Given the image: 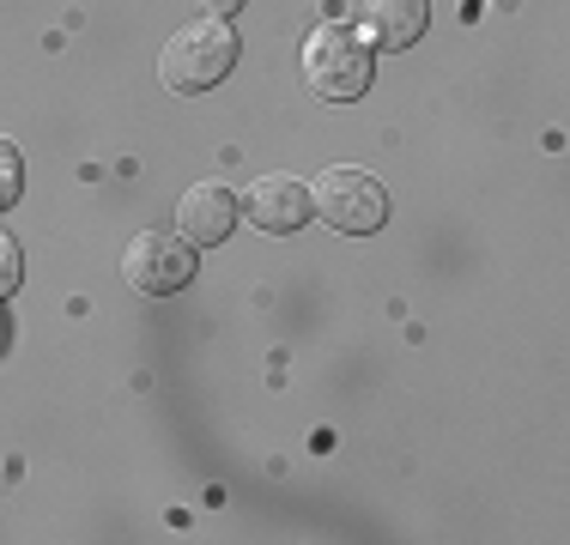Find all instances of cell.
Masks as SVG:
<instances>
[{"label":"cell","instance_id":"5","mask_svg":"<svg viewBox=\"0 0 570 545\" xmlns=\"http://www.w3.org/2000/svg\"><path fill=\"white\" fill-rule=\"evenodd\" d=\"M243 218V200L230 195L219 182H195L183 200H176V230H183L195 249H213V242H225L230 230H237Z\"/></svg>","mask_w":570,"mask_h":545},{"label":"cell","instance_id":"7","mask_svg":"<svg viewBox=\"0 0 570 545\" xmlns=\"http://www.w3.org/2000/svg\"><path fill=\"white\" fill-rule=\"evenodd\" d=\"M358 19L376 49H413L431 24V0H364Z\"/></svg>","mask_w":570,"mask_h":545},{"label":"cell","instance_id":"6","mask_svg":"<svg viewBox=\"0 0 570 545\" xmlns=\"http://www.w3.org/2000/svg\"><path fill=\"white\" fill-rule=\"evenodd\" d=\"M243 212H249V225L285 237V230H297L316 207H309V182H297V176H262V182H249V195H243Z\"/></svg>","mask_w":570,"mask_h":545},{"label":"cell","instance_id":"2","mask_svg":"<svg viewBox=\"0 0 570 545\" xmlns=\"http://www.w3.org/2000/svg\"><path fill=\"white\" fill-rule=\"evenodd\" d=\"M304 86L322 103H352L371 91V49L358 43V31H346L341 19L316 24L304 37Z\"/></svg>","mask_w":570,"mask_h":545},{"label":"cell","instance_id":"10","mask_svg":"<svg viewBox=\"0 0 570 545\" xmlns=\"http://www.w3.org/2000/svg\"><path fill=\"white\" fill-rule=\"evenodd\" d=\"M195 7H200V12H207V19H230V12H237V7H243V0H195Z\"/></svg>","mask_w":570,"mask_h":545},{"label":"cell","instance_id":"4","mask_svg":"<svg viewBox=\"0 0 570 545\" xmlns=\"http://www.w3.org/2000/svg\"><path fill=\"white\" fill-rule=\"evenodd\" d=\"M121 279H128V291L140 297H170L183 291L188 279H195V242L183 237V230H140V237L128 242V255H121Z\"/></svg>","mask_w":570,"mask_h":545},{"label":"cell","instance_id":"9","mask_svg":"<svg viewBox=\"0 0 570 545\" xmlns=\"http://www.w3.org/2000/svg\"><path fill=\"white\" fill-rule=\"evenodd\" d=\"M19 279H24V255H19V242L0 230V304H7L12 291H19Z\"/></svg>","mask_w":570,"mask_h":545},{"label":"cell","instance_id":"3","mask_svg":"<svg viewBox=\"0 0 570 545\" xmlns=\"http://www.w3.org/2000/svg\"><path fill=\"white\" fill-rule=\"evenodd\" d=\"M309 207L328 218L346 237H376L389 225V188L376 182L371 170H352V164H334L309 182Z\"/></svg>","mask_w":570,"mask_h":545},{"label":"cell","instance_id":"8","mask_svg":"<svg viewBox=\"0 0 570 545\" xmlns=\"http://www.w3.org/2000/svg\"><path fill=\"white\" fill-rule=\"evenodd\" d=\"M19 188H24V158H19V146H12V140H0V207H12Z\"/></svg>","mask_w":570,"mask_h":545},{"label":"cell","instance_id":"1","mask_svg":"<svg viewBox=\"0 0 570 545\" xmlns=\"http://www.w3.org/2000/svg\"><path fill=\"white\" fill-rule=\"evenodd\" d=\"M230 67H237V31H230L225 19L183 24V31L165 43V54H158V79H165V91H176V98L213 91Z\"/></svg>","mask_w":570,"mask_h":545}]
</instances>
